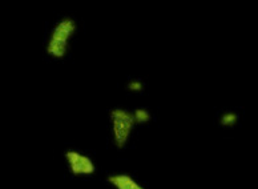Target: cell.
Masks as SVG:
<instances>
[{
  "label": "cell",
  "instance_id": "8992f818",
  "mask_svg": "<svg viewBox=\"0 0 258 189\" xmlns=\"http://www.w3.org/2000/svg\"><path fill=\"white\" fill-rule=\"evenodd\" d=\"M133 119H135V122L136 124H148V122L152 120V115L151 111L147 109V108H136L135 111H133Z\"/></svg>",
  "mask_w": 258,
  "mask_h": 189
},
{
  "label": "cell",
  "instance_id": "52a82bcc",
  "mask_svg": "<svg viewBox=\"0 0 258 189\" xmlns=\"http://www.w3.org/2000/svg\"><path fill=\"white\" fill-rule=\"evenodd\" d=\"M145 88V84L140 79H131L126 84V89L131 92H143Z\"/></svg>",
  "mask_w": 258,
  "mask_h": 189
},
{
  "label": "cell",
  "instance_id": "7a4b0ae2",
  "mask_svg": "<svg viewBox=\"0 0 258 189\" xmlns=\"http://www.w3.org/2000/svg\"><path fill=\"white\" fill-rule=\"evenodd\" d=\"M109 120H111L112 140L114 147L117 149H124L136 127L133 112L128 111L125 108L116 107L109 112Z\"/></svg>",
  "mask_w": 258,
  "mask_h": 189
},
{
  "label": "cell",
  "instance_id": "5b68a950",
  "mask_svg": "<svg viewBox=\"0 0 258 189\" xmlns=\"http://www.w3.org/2000/svg\"><path fill=\"white\" fill-rule=\"evenodd\" d=\"M240 115L234 111H226L220 116V125L224 128H233L238 124Z\"/></svg>",
  "mask_w": 258,
  "mask_h": 189
},
{
  "label": "cell",
  "instance_id": "277c9868",
  "mask_svg": "<svg viewBox=\"0 0 258 189\" xmlns=\"http://www.w3.org/2000/svg\"><path fill=\"white\" fill-rule=\"evenodd\" d=\"M107 181L114 189H145L140 182H137L135 178L128 173H113L107 177Z\"/></svg>",
  "mask_w": 258,
  "mask_h": 189
},
{
  "label": "cell",
  "instance_id": "6da1fadb",
  "mask_svg": "<svg viewBox=\"0 0 258 189\" xmlns=\"http://www.w3.org/2000/svg\"><path fill=\"white\" fill-rule=\"evenodd\" d=\"M78 31V23L74 18L66 16L52 28L45 44V53L53 59H63L70 49L71 39Z\"/></svg>",
  "mask_w": 258,
  "mask_h": 189
},
{
  "label": "cell",
  "instance_id": "3957f363",
  "mask_svg": "<svg viewBox=\"0 0 258 189\" xmlns=\"http://www.w3.org/2000/svg\"><path fill=\"white\" fill-rule=\"evenodd\" d=\"M64 157H66L68 169L74 176H91L96 171L92 159L76 149H68L64 153Z\"/></svg>",
  "mask_w": 258,
  "mask_h": 189
}]
</instances>
